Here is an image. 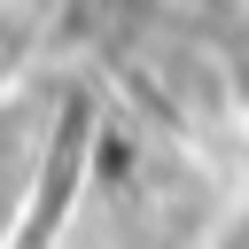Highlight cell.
Masks as SVG:
<instances>
[{
    "label": "cell",
    "mask_w": 249,
    "mask_h": 249,
    "mask_svg": "<svg viewBox=\"0 0 249 249\" xmlns=\"http://www.w3.org/2000/svg\"><path fill=\"white\" fill-rule=\"evenodd\" d=\"M233 86H241V101H249V47H241V62H233Z\"/></svg>",
    "instance_id": "2"
},
{
    "label": "cell",
    "mask_w": 249,
    "mask_h": 249,
    "mask_svg": "<svg viewBox=\"0 0 249 249\" xmlns=\"http://www.w3.org/2000/svg\"><path fill=\"white\" fill-rule=\"evenodd\" d=\"M218 249H249V210H241V218H233V226L218 233Z\"/></svg>",
    "instance_id": "1"
}]
</instances>
